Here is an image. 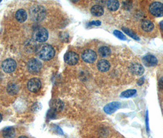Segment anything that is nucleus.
<instances>
[{
	"label": "nucleus",
	"mask_w": 163,
	"mask_h": 138,
	"mask_svg": "<svg viewBox=\"0 0 163 138\" xmlns=\"http://www.w3.org/2000/svg\"><path fill=\"white\" fill-rule=\"evenodd\" d=\"M1 67L5 73H11L15 71L17 67V63L14 60L12 59H8L3 61Z\"/></svg>",
	"instance_id": "obj_6"
},
{
	"label": "nucleus",
	"mask_w": 163,
	"mask_h": 138,
	"mask_svg": "<svg viewBox=\"0 0 163 138\" xmlns=\"http://www.w3.org/2000/svg\"><path fill=\"white\" fill-rule=\"evenodd\" d=\"M122 30L124 31V33H125L126 34H128L129 36H130L131 38H132L134 39H135L136 41H139L140 40L139 37L133 31L131 30L130 29H129L128 28L123 27L122 28Z\"/></svg>",
	"instance_id": "obj_22"
},
{
	"label": "nucleus",
	"mask_w": 163,
	"mask_h": 138,
	"mask_svg": "<svg viewBox=\"0 0 163 138\" xmlns=\"http://www.w3.org/2000/svg\"><path fill=\"white\" fill-rule=\"evenodd\" d=\"M18 138H28L27 137H26V136H20Z\"/></svg>",
	"instance_id": "obj_32"
},
{
	"label": "nucleus",
	"mask_w": 163,
	"mask_h": 138,
	"mask_svg": "<svg viewBox=\"0 0 163 138\" xmlns=\"http://www.w3.org/2000/svg\"><path fill=\"white\" fill-rule=\"evenodd\" d=\"M130 71L136 76H141L144 73V66L139 63H133L130 66Z\"/></svg>",
	"instance_id": "obj_11"
},
{
	"label": "nucleus",
	"mask_w": 163,
	"mask_h": 138,
	"mask_svg": "<svg viewBox=\"0 0 163 138\" xmlns=\"http://www.w3.org/2000/svg\"><path fill=\"white\" fill-rule=\"evenodd\" d=\"M158 85L161 89L163 90V77L160 79L158 82Z\"/></svg>",
	"instance_id": "obj_27"
},
{
	"label": "nucleus",
	"mask_w": 163,
	"mask_h": 138,
	"mask_svg": "<svg viewBox=\"0 0 163 138\" xmlns=\"http://www.w3.org/2000/svg\"><path fill=\"white\" fill-rule=\"evenodd\" d=\"M101 21H99V20H93V21H91V22H89V26H93V25L99 26V25H101Z\"/></svg>",
	"instance_id": "obj_26"
},
{
	"label": "nucleus",
	"mask_w": 163,
	"mask_h": 138,
	"mask_svg": "<svg viewBox=\"0 0 163 138\" xmlns=\"http://www.w3.org/2000/svg\"><path fill=\"white\" fill-rule=\"evenodd\" d=\"M15 129L13 127L5 128L2 132L4 138H14L15 136Z\"/></svg>",
	"instance_id": "obj_17"
},
{
	"label": "nucleus",
	"mask_w": 163,
	"mask_h": 138,
	"mask_svg": "<svg viewBox=\"0 0 163 138\" xmlns=\"http://www.w3.org/2000/svg\"><path fill=\"white\" fill-rule=\"evenodd\" d=\"M146 125H147V130L148 129V113L147 112V115H146Z\"/></svg>",
	"instance_id": "obj_29"
},
{
	"label": "nucleus",
	"mask_w": 163,
	"mask_h": 138,
	"mask_svg": "<svg viewBox=\"0 0 163 138\" xmlns=\"http://www.w3.org/2000/svg\"><path fill=\"white\" fill-rule=\"evenodd\" d=\"M37 54L40 59L44 61H48L54 57L55 50L52 46L49 44H43L39 46L37 50Z\"/></svg>",
	"instance_id": "obj_1"
},
{
	"label": "nucleus",
	"mask_w": 163,
	"mask_h": 138,
	"mask_svg": "<svg viewBox=\"0 0 163 138\" xmlns=\"http://www.w3.org/2000/svg\"><path fill=\"white\" fill-rule=\"evenodd\" d=\"M27 87L30 92L36 93L41 89V82L38 78H32L28 81Z\"/></svg>",
	"instance_id": "obj_8"
},
{
	"label": "nucleus",
	"mask_w": 163,
	"mask_h": 138,
	"mask_svg": "<svg viewBox=\"0 0 163 138\" xmlns=\"http://www.w3.org/2000/svg\"><path fill=\"white\" fill-rule=\"evenodd\" d=\"M160 29L163 31V20L160 22Z\"/></svg>",
	"instance_id": "obj_30"
},
{
	"label": "nucleus",
	"mask_w": 163,
	"mask_h": 138,
	"mask_svg": "<svg viewBox=\"0 0 163 138\" xmlns=\"http://www.w3.org/2000/svg\"><path fill=\"white\" fill-rule=\"evenodd\" d=\"M27 13L24 9H19L17 11L15 14V18L20 23L25 22L27 19Z\"/></svg>",
	"instance_id": "obj_15"
},
{
	"label": "nucleus",
	"mask_w": 163,
	"mask_h": 138,
	"mask_svg": "<svg viewBox=\"0 0 163 138\" xmlns=\"http://www.w3.org/2000/svg\"><path fill=\"white\" fill-rule=\"evenodd\" d=\"M144 77H141L137 81V85H142L144 84Z\"/></svg>",
	"instance_id": "obj_28"
},
{
	"label": "nucleus",
	"mask_w": 163,
	"mask_h": 138,
	"mask_svg": "<svg viewBox=\"0 0 163 138\" xmlns=\"http://www.w3.org/2000/svg\"><path fill=\"white\" fill-rule=\"evenodd\" d=\"M114 34L117 38H118L119 39H121V40H123V41L126 40V36H125L124 35V34H123V33H121L120 31L117 30H114Z\"/></svg>",
	"instance_id": "obj_24"
},
{
	"label": "nucleus",
	"mask_w": 163,
	"mask_h": 138,
	"mask_svg": "<svg viewBox=\"0 0 163 138\" xmlns=\"http://www.w3.org/2000/svg\"><path fill=\"white\" fill-rule=\"evenodd\" d=\"M82 59L86 63H92L97 59V54L94 50L87 49L82 53Z\"/></svg>",
	"instance_id": "obj_7"
},
{
	"label": "nucleus",
	"mask_w": 163,
	"mask_h": 138,
	"mask_svg": "<svg viewBox=\"0 0 163 138\" xmlns=\"http://www.w3.org/2000/svg\"><path fill=\"white\" fill-rule=\"evenodd\" d=\"M42 68V63L38 59H32L27 63V69L32 74L38 73Z\"/></svg>",
	"instance_id": "obj_5"
},
{
	"label": "nucleus",
	"mask_w": 163,
	"mask_h": 138,
	"mask_svg": "<svg viewBox=\"0 0 163 138\" xmlns=\"http://www.w3.org/2000/svg\"><path fill=\"white\" fill-rule=\"evenodd\" d=\"M50 109L56 112H61L64 108V103L59 99H55L52 100L50 104Z\"/></svg>",
	"instance_id": "obj_13"
},
{
	"label": "nucleus",
	"mask_w": 163,
	"mask_h": 138,
	"mask_svg": "<svg viewBox=\"0 0 163 138\" xmlns=\"http://www.w3.org/2000/svg\"><path fill=\"white\" fill-rule=\"evenodd\" d=\"M155 26L152 22L148 20H145L142 22L141 28L143 30L146 32H150L153 30Z\"/></svg>",
	"instance_id": "obj_16"
},
{
	"label": "nucleus",
	"mask_w": 163,
	"mask_h": 138,
	"mask_svg": "<svg viewBox=\"0 0 163 138\" xmlns=\"http://www.w3.org/2000/svg\"><path fill=\"white\" fill-rule=\"evenodd\" d=\"M120 106H121V103L117 101L111 102L104 106V112L107 114H112L114 112H115L117 110H118Z\"/></svg>",
	"instance_id": "obj_10"
},
{
	"label": "nucleus",
	"mask_w": 163,
	"mask_h": 138,
	"mask_svg": "<svg viewBox=\"0 0 163 138\" xmlns=\"http://www.w3.org/2000/svg\"><path fill=\"white\" fill-rule=\"evenodd\" d=\"M31 16L35 21H41L45 16V10L41 6H36L31 9Z\"/></svg>",
	"instance_id": "obj_2"
},
{
	"label": "nucleus",
	"mask_w": 163,
	"mask_h": 138,
	"mask_svg": "<svg viewBox=\"0 0 163 138\" xmlns=\"http://www.w3.org/2000/svg\"><path fill=\"white\" fill-rule=\"evenodd\" d=\"M0 3H1V1H0Z\"/></svg>",
	"instance_id": "obj_33"
},
{
	"label": "nucleus",
	"mask_w": 163,
	"mask_h": 138,
	"mask_svg": "<svg viewBox=\"0 0 163 138\" xmlns=\"http://www.w3.org/2000/svg\"><path fill=\"white\" fill-rule=\"evenodd\" d=\"M98 69L101 72H106L109 70L110 65L109 62L106 60H100L97 64Z\"/></svg>",
	"instance_id": "obj_14"
},
{
	"label": "nucleus",
	"mask_w": 163,
	"mask_h": 138,
	"mask_svg": "<svg viewBox=\"0 0 163 138\" xmlns=\"http://www.w3.org/2000/svg\"><path fill=\"white\" fill-rule=\"evenodd\" d=\"M149 11L155 17H161L163 16V4L160 2H153L150 5Z\"/></svg>",
	"instance_id": "obj_4"
},
{
	"label": "nucleus",
	"mask_w": 163,
	"mask_h": 138,
	"mask_svg": "<svg viewBox=\"0 0 163 138\" xmlns=\"http://www.w3.org/2000/svg\"><path fill=\"white\" fill-rule=\"evenodd\" d=\"M107 8L111 11H115L118 10L120 7V3L117 0L108 1L107 3Z\"/></svg>",
	"instance_id": "obj_19"
},
{
	"label": "nucleus",
	"mask_w": 163,
	"mask_h": 138,
	"mask_svg": "<svg viewBox=\"0 0 163 138\" xmlns=\"http://www.w3.org/2000/svg\"><path fill=\"white\" fill-rule=\"evenodd\" d=\"M143 63L145 66L148 67L154 66L157 64L158 60L153 55L148 54L144 57L143 58Z\"/></svg>",
	"instance_id": "obj_12"
},
{
	"label": "nucleus",
	"mask_w": 163,
	"mask_h": 138,
	"mask_svg": "<svg viewBox=\"0 0 163 138\" xmlns=\"http://www.w3.org/2000/svg\"><path fill=\"white\" fill-rule=\"evenodd\" d=\"M33 38L39 43H44L48 38V31L44 27H39L34 31Z\"/></svg>",
	"instance_id": "obj_3"
},
{
	"label": "nucleus",
	"mask_w": 163,
	"mask_h": 138,
	"mask_svg": "<svg viewBox=\"0 0 163 138\" xmlns=\"http://www.w3.org/2000/svg\"><path fill=\"white\" fill-rule=\"evenodd\" d=\"M137 91L134 89H131V90H127L125 92H122L120 96L122 98H130L133 96L135 94H136Z\"/></svg>",
	"instance_id": "obj_23"
},
{
	"label": "nucleus",
	"mask_w": 163,
	"mask_h": 138,
	"mask_svg": "<svg viewBox=\"0 0 163 138\" xmlns=\"http://www.w3.org/2000/svg\"><path fill=\"white\" fill-rule=\"evenodd\" d=\"M56 112L53 110L52 109H50L48 112V114H47V117L48 118L50 119H54L55 117H56Z\"/></svg>",
	"instance_id": "obj_25"
},
{
	"label": "nucleus",
	"mask_w": 163,
	"mask_h": 138,
	"mask_svg": "<svg viewBox=\"0 0 163 138\" xmlns=\"http://www.w3.org/2000/svg\"><path fill=\"white\" fill-rule=\"evenodd\" d=\"M99 54L102 57H109L111 54V50L110 49L106 47V46H103L100 47L98 50Z\"/></svg>",
	"instance_id": "obj_21"
},
{
	"label": "nucleus",
	"mask_w": 163,
	"mask_h": 138,
	"mask_svg": "<svg viewBox=\"0 0 163 138\" xmlns=\"http://www.w3.org/2000/svg\"><path fill=\"white\" fill-rule=\"evenodd\" d=\"M64 60L68 64L73 66V65L76 64L78 63L79 60V57L77 53L71 51V52H67L64 55Z\"/></svg>",
	"instance_id": "obj_9"
},
{
	"label": "nucleus",
	"mask_w": 163,
	"mask_h": 138,
	"mask_svg": "<svg viewBox=\"0 0 163 138\" xmlns=\"http://www.w3.org/2000/svg\"><path fill=\"white\" fill-rule=\"evenodd\" d=\"M7 92L11 95H16L18 92V86L14 83H9L7 87Z\"/></svg>",
	"instance_id": "obj_20"
},
{
	"label": "nucleus",
	"mask_w": 163,
	"mask_h": 138,
	"mask_svg": "<svg viewBox=\"0 0 163 138\" xmlns=\"http://www.w3.org/2000/svg\"><path fill=\"white\" fill-rule=\"evenodd\" d=\"M2 120H3V117H2V115L0 114V123L2 121Z\"/></svg>",
	"instance_id": "obj_31"
},
{
	"label": "nucleus",
	"mask_w": 163,
	"mask_h": 138,
	"mask_svg": "<svg viewBox=\"0 0 163 138\" xmlns=\"http://www.w3.org/2000/svg\"><path fill=\"white\" fill-rule=\"evenodd\" d=\"M91 13L96 17H100L104 14V9L100 5H94L91 9Z\"/></svg>",
	"instance_id": "obj_18"
}]
</instances>
